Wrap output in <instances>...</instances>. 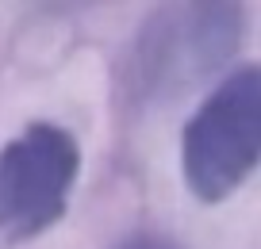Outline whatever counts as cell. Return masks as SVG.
I'll list each match as a JSON object with an SVG mask.
<instances>
[{"instance_id": "obj_1", "label": "cell", "mask_w": 261, "mask_h": 249, "mask_svg": "<svg viewBox=\"0 0 261 249\" xmlns=\"http://www.w3.org/2000/svg\"><path fill=\"white\" fill-rule=\"evenodd\" d=\"M261 165V62L238 65L180 130V173L200 203H223Z\"/></svg>"}, {"instance_id": "obj_2", "label": "cell", "mask_w": 261, "mask_h": 249, "mask_svg": "<svg viewBox=\"0 0 261 249\" xmlns=\"http://www.w3.org/2000/svg\"><path fill=\"white\" fill-rule=\"evenodd\" d=\"M246 12L238 4H177L150 16L130 46L123 85L139 104L169 100L215 73L238 50Z\"/></svg>"}, {"instance_id": "obj_3", "label": "cell", "mask_w": 261, "mask_h": 249, "mask_svg": "<svg viewBox=\"0 0 261 249\" xmlns=\"http://www.w3.org/2000/svg\"><path fill=\"white\" fill-rule=\"evenodd\" d=\"M81 177V146L58 123H31L0 150V234L31 241L62 223Z\"/></svg>"}, {"instance_id": "obj_4", "label": "cell", "mask_w": 261, "mask_h": 249, "mask_svg": "<svg viewBox=\"0 0 261 249\" xmlns=\"http://www.w3.org/2000/svg\"><path fill=\"white\" fill-rule=\"evenodd\" d=\"M115 249H185V245L165 238V234H158V230H139V234H127Z\"/></svg>"}]
</instances>
